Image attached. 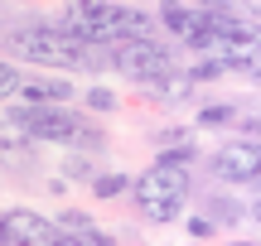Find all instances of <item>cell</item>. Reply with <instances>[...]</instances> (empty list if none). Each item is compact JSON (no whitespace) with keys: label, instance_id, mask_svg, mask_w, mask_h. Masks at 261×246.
Wrapping results in <instances>:
<instances>
[{"label":"cell","instance_id":"cell-1","mask_svg":"<svg viewBox=\"0 0 261 246\" xmlns=\"http://www.w3.org/2000/svg\"><path fill=\"white\" fill-rule=\"evenodd\" d=\"M63 29L73 39H83L87 48L92 44H116L121 48V39L126 44L130 39H150V19L140 15V10H130V5H112V0H102V5H92V10H68Z\"/></svg>","mask_w":261,"mask_h":246},{"label":"cell","instance_id":"cell-2","mask_svg":"<svg viewBox=\"0 0 261 246\" xmlns=\"http://www.w3.org/2000/svg\"><path fill=\"white\" fill-rule=\"evenodd\" d=\"M130 198H136V212L155 227L174 222L189 203V164H165L160 160L155 169H145L136 183H130Z\"/></svg>","mask_w":261,"mask_h":246},{"label":"cell","instance_id":"cell-3","mask_svg":"<svg viewBox=\"0 0 261 246\" xmlns=\"http://www.w3.org/2000/svg\"><path fill=\"white\" fill-rule=\"evenodd\" d=\"M10 48H15V58L39 63V68H77L87 53V44L73 39L63 24H29L10 39Z\"/></svg>","mask_w":261,"mask_h":246},{"label":"cell","instance_id":"cell-4","mask_svg":"<svg viewBox=\"0 0 261 246\" xmlns=\"http://www.w3.org/2000/svg\"><path fill=\"white\" fill-rule=\"evenodd\" d=\"M208 58H218L227 73H242V77L261 82V29L218 10V39L208 44Z\"/></svg>","mask_w":261,"mask_h":246},{"label":"cell","instance_id":"cell-5","mask_svg":"<svg viewBox=\"0 0 261 246\" xmlns=\"http://www.w3.org/2000/svg\"><path fill=\"white\" fill-rule=\"evenodd\" d=\"M19 121L29 126V135L34 140H54V145H97V135L83 126V116L77 111H68L63 102H29V106H19Z\"/></svg>","mask_w":261,"mask_h":246},{"label":"cell","instance_id":"cell-6","mask_svg":"<svg viewBox=\"0 0 261 246\" xmlns=\"http://www.w3.org/2000/svg\"><path fill=\"white\" fill-rule=\"evenodd\" d=\"M116 68L130 73V77H140V82H165V77H174V53H169L155 34L150 39H130V44L116 48Z\"/></svg>","mask_w":261,"mask_h":246},{"label":"cell","instance_id":"cell-7","mask_svg":"<svg viewBox=\"0 0 261 246\" xmlns=\"http://www.w3.org/2000/svg\"><path fill=\"white\" fill-rule=\"evenodd\" d=\"M58 237H63V227L29 208H10L0 218V246H58Z\"/></svg>","mask_w":261,"mask_h":246},{"label":"cell","instance_id":"cell-8","mask_svg":"<svg viewBox=\"0 0 261 246\" xmlns=\"http://www.w3.org/2000/svg\"><path fill=\"white\" fill-rule=\"evenodd\" d=\"M213 174L227 183H261V145L256 140H232L213 155Z\"/></svg>","mask_w":261,"mask_h":246},{"label":"cell","instance_id":"cell-9","mask_svg":"<svg viewBox=\"0 0 261 246\" xmlns=\"http://www.w3.org/2000/svg\"><path fill=\"white\" fill-rule=\"evenodd\" d=\"M19 97L24 102H73V82H63V77H24Z\"/></svg>","mask_w":261,"mask_h":246},{"label":"cell","instance_id":"cell-10","mask_svg":"<svg viewBox=\"0 0 261 246\" xmlns=\"http://www.w3.org/2000/svg\"><path fill=\"white\" fill-rule=\"evenodd\" d=\"M29 145H34V135H29V126L19 121V116H5V121H0V155H10V160H19V155H29Z\"/></svg>","mask_w":261,"mask_h":246},{"label":"cell","instance_id":"cell-11","mask_svg":"<svg viewBox=\"0 0 261 246\" xmlns=\"http://www.w3.org/2000/svg\"><path fill=\"white\" fill-rule=\"evenodd\" d=\"M19 87H24V77L15 73L10 63H0V102H10V97H19Z\"/></svg>","mask_w":261,"mask_h":246},{"label":"cell","instance_id":"cell-12","mask_svg":"<svg viewBox=\"0 0 261 246\" xmlns=\"http://www.w3.org/2000/svg\"><path fill=\"white\" fill-rule=\"evenodd\" d=\"M92 189L102 193V198H116V193H126V174H102Z\"/></svg>","mask_w":261,"mask_h":246},{"label":"cell","instance_id":"cell-13","mask_svg":"<svg viewBox=\"0 0 261 246\" xmlns=\"http://www.w3.org/2000/svg\"><path fill=\"white\" fill-rule=\"evenodd\" d=\"M87 106H92V111H112V106H116V97L107 92V87H92V92H87Z\"/></svg>","mask_w":261,"mask_h":246},{"label":"cell","instance_id":"cell-14","mask_svg":"<svg viewBox=\"0 0 261 246\" xmlns=\"http://www.w3.org/2000/svg\"><path fill=\"white\" fill-rule=\"evenodd\" d=\"M227 121H232L227 106H208V111H198V126H227Z\"/></svg>","mask_w":261,"mask_h":246},{"label":"cell","instance_id":"cell-15","mask_svg":"<svg viewBox=\"0 0 261 246\" xmlns=\"http://www.w3.org/2000/svg\"><path fill=\"white\" fill-rule=\"evenodd\" d=\"M160 160H165V164H189V160H194V150L174 145V150H160Z\"/></svg>","mask_w":261,"mask_h":246},{"label":"cell","instance_id":"cell-16","mask_svg":"<svg viewBox=\"0 0 261 246\" xmlns=\"http://www.w3.org/2000/svg\"><path fill=\"white\" fill-rule=\"evenodd\" d=\"M198 5H208V10H227V15H232V10H242L247 0H198Z\"/></svg>","mask_w":261,"mask_h":246},{"label":"cell","instance_id":"cell-17","mask_svg":"<svg viewBox=\"0 0 261 246\" xmlns=\"http://www.w3.org/2000/svg\"><path fill=\"white\" fill-rule=\"evenodd\" d=\"M92 5H102V0H68V10H92Z\"/></svg>","mask_w":261,"mask_h":246},{"label":"cell","instance_id":"cell-18","mask_svg":"<svg viewBox=\"0 0 261 246\" xmlns=\"http://www.w3.org/2000/svg\"><path fill=\"white\" fill-rule=\"evenodd\" d=\"M252 131H256V135H261V111H256V116H252Z\"/></svg>","mask_w":261,"mask_h":246},{"label":"cell","instance_id":"cell-19","mask_svg":"<svg viewBox=\"0 0 261 246\" xmlns=\"http://www.w3.org/2000/svg\"><path fill=\"white\" fill-rule=\"evenodd\" d=\"M252 218H256V222H261V203H256V208H252Z\"/></svg>","mask_w":261,"mask_h":246}]
</instances>
